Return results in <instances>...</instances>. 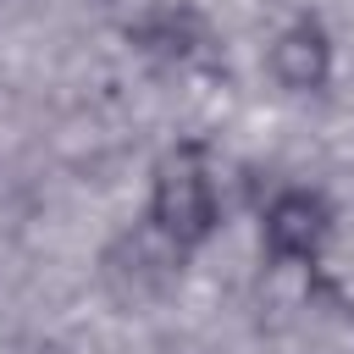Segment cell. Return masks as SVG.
Returning a JSON list of instances; mask_svg holds the SVG:
<instances>
[{
  "instance_id": "obj_1",
  "label": "cell",
  "mask_w": 354,
  "mask_h": 354,
  "mask_svg": "<svg viewBox=\"0 0 354 354\" xmlns=\"http://www.w3.org/2000/svg\"><path fill=\"white\" fill-rule=\"evenodd\" d=\"M144 221H149L177 254H194L199 243L216 238V227H221V194H216V177H210L205 144H171V149L155 160Z\"/></svg>"
},
{
  "instance_id": "obj_2",
  "label": "cell",
  "mask_w": 354,
  "mask_h": 354,
  "mask_svg": "<svg viewBox=\"0 0 354 354\" xmlns=\"http://www.w3.org/2000/svg\"><path fill=\"white\" fill-rule=\"evenodd\" d=\"M337 232V210L321 188H304V183H288L271 194L266 216H260V249L266 260L277 266H315L326 254Z\"/></svg>"
},
{
  "instance_id": "obj_3",
  "label": "cell",
  "mask_w": 354,
  "mask_h": 354,
  "mask_svg": "<svg viewBox=\"0 0 354 354\" xmlns=\"http://www.w3.org/2000/svg\"><path fill=\"white\" fill-rule=\"evenodd\" d=\"M332 66H337V50H332V33L315 11L282 22L277 39L266 44V72L282 94H321L332 83Z\"/></svg>"
},
{
  "instance_id": "obj_4",
  "label": "cell",
  "mask_w": 354,
  "mask_h": 354,
  "mask_svg": "<svg viewBox=\"0 0 354 354\" xmlns=\"http://www.w3.org/2000/svg\"><path fill=\"white\" fill-rule=\"evenodd\" d=\"M133 39H138V50H149V55L188 61V55L205 44V22H199L194 11H183V6H160V11H149V17L133 28Z\"/></svg>"
}]
</instances>
